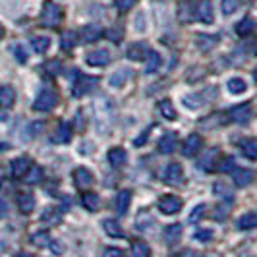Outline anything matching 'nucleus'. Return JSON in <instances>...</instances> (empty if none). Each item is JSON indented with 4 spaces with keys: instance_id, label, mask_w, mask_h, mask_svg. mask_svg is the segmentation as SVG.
I'll list each match as a JSON object with an SVG mask.
<instances>
[{
    "instance_id": "680f3d73",
    "label": "nucleus",
    "mask_w": 257,
    "mask_h": 257,
    "mask_svg": "<svg viewBox=\"0 0 257 257\" xmlns=\"http://www.w3.org/2000/svg\"><path fill=\"white\" fill-rule=\"evenodd\" d=\"M0 180H2V168H0Z\"/></svg>"
},
{
    "instance_id": "c756f323",
    "label": "nucleus",
    "mask_w": 257,
    "mask_h": 257,
    "mask_svg": "<svg viewBox=\"0 0 257 257\" xmlns=\"http://www.w3.org/2000/svg\"><path fill=\"white\" fill-rule=\"evenodd\" d=\"M213 192H215L217 197H220V199H228V201H230L232 195H234L232 188L230 186H226L224 182H217V184H215V188H213Z\"/></svg>"
},
{
    "instance_id": "cd10ccee",
    "label": "nucleus",
    "mask_w": 257,
    "mask_h": 257,
    "mask_svg": "<svg viewBox=\"0 0 257 257\" xmlns=\"http://www.w3.org/2000/svg\"><path fill=\"white\" fill-rule=\"evenodd\" d=\"M101 35H103V29H101L99 26H85L83 27V31H81V37H83V41H87V43L97 41Z\"/></svg>"
},
{
    "instance_id": "b1692460",
    "label": "nucleus",
    "mask_w": 257,
    "mask_h": 257,
    "mask_svg": "<svg viewBox=\"0 0 257 257\" xmlns=\"http://www.w3.org/2000/svg\"><path fill=\"white\" fill-rule=\"evenodd\" d=\"M18 207H20L22 213H31V211L35 209V199H33V195H31V193H22V195L18 197Z\"/></svg>"
},
{
    "instance_id": "37998d69",
    "label": "nucleus",
    "mask_w": 257,
    "mask_h": 257,
    "mask_svg": "<svg viewBox=\"0 0 257 257\" xmlns=\"http://www.w3.org/2000/svg\"><path fill=\"white\" fill-rule=\"evenodd\" d=\"M238 6H240V0H222V12L224 16H230L238 10Z\"/></svg>"
},
{
    "instance_id": "13d9d810",
    "label": "nucleus",
    "mask_w": 257,
    "mask_h": 257,
    "mask_svg": "<svg viewBox=\"0 0 257 257\" xmlns=\"http://www.w3.org/2000/svg\"><path fill=\"white\" fill-rule=\"evenodd\" d=\"M14 257H31L29 253H18V255H14Z\"/></svg>"
},
{
    "instance_id": "393cba45",
    "label": "nucleus",
    "mask_w": 257,
    "mask_h": 257,
    "mask_svg": "<svg viewBox=\"0 0 257 257\" xmlns=\"http://www.w3.org/2000/svg\"><path fill=\"white\" fill-rule=\"evenodd\" d=\"M83 207H85L87 211H99V209H101V197H99L97 193L87 192L83 195Z\"/></svg>"
},
{
    "instance_id": "052dcab7",
    "label": "nucleus",
    "mask_w": 257,
    "mask_h": 257,
    "mask_svg": "<svg viewBox=\"0 0 257 257\" xmlns=\"http://www.w3.org/2000/svg\"><path fill=\"white\" fill-rule=\"evenodd\" d=\"M2 35H4V29H2V27H0V39H2Z\"/></svg>"
},
{
    "instance_id": "dca6fc26",
    "label": "nucleus",
    "mask_w": 257,
    "mask_h": 257,
    "mask_svg": "<svg viewBox=\"0 0 257 257\" xmlns=\"http://www.w3.org/2000/svg\"><path fill=\"white\" fill-rule=\"evenodd\" d=\"M16 103V91L10 85H2L0 87V106L2 108H10Z\"/></svg>"
},
{
    "instance_id": "f03ea898",
    "label": "nucleus",
    "mask_w": 257,
    "mask_h": 257,
    "mask_svg": "<svg viewBox=\"0 0 257 257\" xmlns=\"http://www.w3.org/2000/svg\"><path fill=\"white\" fill-rule=\"evenodd\" d=\"M41 22H43V26H47V27H56L62 22V8H60L58 4L51 2V0L45 2L43 14H41Z\"/></svg>"
},
{
    "instance_id": "e2e57ef3",
    "label": "nucleus",
    "mask_w": 257,
    "mask_h": 257,
    "mask_svg": "<svg viewBox=\"0 0 257 257\" xmlns=\"http://www.w3.org/2000/svg\"><path fill=\"white\" fill-rule=\"evenodd\" d=\"M253 51H255V54H257V43H255V49H253Z\"/></svg>"
},
{
    "instance_id": "e433bc0d",
    "label": "nucleus",
    "mask_w": 257,
    "mask_h": 257,
    "mask_svg": "<svg viewBox=\"0 0 257 257\" xmlns=\"http://www.w3.org/2000/svg\"><path fill=\"white\" fill-rule=\"evenodd\" d=\"M159 110H161V114L165 116V118H168V120L176 118V110H174V106H172V103H170L168 99L159 103Z\"/></svg>"
},
{
    "instance_id": "8fccbe9b",
    "label": "nucleus",
    "mask_w": 257,
    "mask_h": 257,
    "mask_svg": "<svg viewBox=\"0 0 257 257\" xmlns=\"http://www.w3.org/2000/svg\"><path fill=\"white\" fill-rule=\"evenodd\" d=\"M14 52H16V56H18V62H22V64L27 62V51L22 45H16V47H14Z\"/></svg>"
},
{
    "instance_id": "7c9ffc66",
    "label": "nucleus",
    "mask_w": 257,
    "mask_h": 257,
    "mask_svg": "<svg viewBox=\"0 0 257 257\" xmlns=\"http://www.w3.org/2000/svg\"><path fill=\"white\" fill-rule=\"evenodd\" d=\"M253 29H255L253 20H251V18H244V20H242V22L236 26V33H238V35H242V37H247V35H249Z\"/></svg>"
},
{
    "instance_id": "6e6d98bb",
    "label": "nucleus",
    "mask_w": 257,
    "mask_h": 257,
    "mask_svg": "<svg viewBox=\"0 0 257 257\" xmlns=\"http://www.w3.org/2000/svg\"><path fill=\"white\" fill-rule=\"evenodd\" d=\"M147 134H149V130H145V132H143L142 136H140V138L136 140V145H138V147H140V145H143V143H145V138H147Z\"/></svg>"
},
{
    "instance_id": "c9c22d12",
    "label": "nucleus",
    "mask_w": 257,
    "mask_h": 257,
    "mask_svg": "<svg viewBox=\"0 0 257 257\" xmlns=\"http://www.w3.org/2000/svg\"><path fill=\"white\" fill-rule=\"evenodd\" d=\"M228 91H230L232 95H240V93H244L245 81L242 79V77H232L230 81H228Z\"/></svg>"
},
{
    "instance_id": "f8f14e48",
    "label": "nucleus",
    "mask_w": 257,
    "mask_h": 257,
    "mask_svg": "<svg viewBox=\"0 0 257 257\" xmlns=\"http://www.w3.org/2000/svg\"><path fill=\"white\" fill-rule=\"evenodd\" d=\"M72 138V124L70 122H60V126L56 128L54 136H52V142L54 143H68Z\"/></svg>"
},
{
    "instance_id": "de8ad7c7",
    "label": "nucleus",
    "mask_w": 257,
    "mask_h": 257,
    "mask_svg": "<svg viewBox=\"0 0 257 257\" xmlns=\"http://www.w3.org/2000/svg\"><path fill=\"white\" fill-rule=\"evenodd\" d=\"M217 168H219V172H230L232 168H234V159H232V157L222 159V161H220V165Z\"/></svg>"
},
{
    "instance_id": "4d7b16f0",
    "label": "nucleus",
    "mask_w": 257,
    "mask_h": 257,
    "mask_svg": "<svg viewBox=\"0 0 257 257\" xmlns=\"http://www.w3.org/2000/svg\"><path fill=\"white\" fill-rule=\"evenodd\" d=\"M51 245H52V251H54V253H62V251H64V249L60 247V244H51Z\"/></svg>"
},
{
    "instance_id": "09e8293b",
    "label": "nucleus",
    "mask_w": 257,
    "mask_h": 257,
    "mask_svg": "<svg viewBox=\"0 0 257 257\" xmlns=\"http://www.w3.org/2000/svg\"><path fill=\"white\" fill-rule=\"evenodd\" d=\"M106 37L110 39V41H120V39L124 37V31H122L120 27H110V29L106 31Z\"/></svg>"
},
{
    "instance_id": "c03bdc74",
    "label": "nucleus",
    "mask_w": 257,
    "mask_h": 257,
    "mask_svg": "<svg viewBox=\"0 0 257 257\" xmlns=\"http://www.w3.org/2000/svg\"><path fill=\"white\" fill-rule=\"evenodd\" d=\"M230 207H232V203H222V205L217 207V209H215V219L217 220L226 219V217H228V213H230Z\"/></svg>"
},
{
    "instance_id": "bb28decb",
    "label": "nucleus",
    "mask_w": 257,
    "mask_h": 257,
    "mask_svg": "<svg viewBox=\"0 0 257 257\" xmlns=\"http://www.w3.org/2000/svg\"><path fill=\"white\" fill-rule=\"evenodd\" d=\"M149 60H147V64H145V74L149 76V74H153V72H157L159 70V66L163 64V58H161V54L159 52H149V56H147Z\"/></svg>"
},
{
    "instance_id": "39448f33",
    "label": "nucleus",
    "mask_w": 257,
    "mask_h": 257,
    "mask_svg": "<svg viewBox=\"0 0 257 257\" xmlns=\"http://www.w3.org/2000/svg\"><path fill=\"white\" fill-rule=\"evenodd\" d=\"M163 180L167 182L168 186H180L184 182V170H182L180 165H176V163L168 165L163 172Z\"/></svg>"
},
{
    "instance_id": "a211bd4d",
    "label": "nucleus",
    "mask_w": 257,
    "mask_h": 257,
    "mask_svg": "<svg viewBox=\"0 0 257 257\" xmlns=\"http://www.w3.org/2000/svg\"><path fill=\"white\" fill-rule=\"evenodd\" d=\"M130 201H132V192L130 190H122V192L118 193V197H116V211H118V215H126Z\"/></svg>"
},
{
    "instance_id": "f704fd0d",
    "label": "nucleus",
    "mask_w": 257,
    "mask_h": 257,
    "mask_svg": "<svg viewBox=\"0 0 257 257\" xmlns=\"http://www.w3.org/2000/svg\"><path fill=\"white\" fill-rule=\"evenodd\" d=\"M31 45L35 52H47L49 51V45H51V39L45 37V35H37V37L31 39Z\"/></svg>"
},
{
    "instance_id": "f3484780",
    "label": "nucleus",
    "mask_w": 257,
    "mask_h": 257,
    "mask_svg": "<svg viewBox=\"0 0 257 257\" xmlns=\"http://www.w3.org/2000/svg\"><path fill=\"white\" fill-rule=\"evenodd\" d=\"M217 157H219V151H217V149H211V151H207V153L203 155L201 159H199V167H201V170L209 172V170L217 168V165H215Z\"/></svg>"
},
{
    "instance_id": "2f4dec72",
    "label": "nucleus",
    "mask_w": 257,
    "mask_h": 257,
    "mask_svg": "<svg viewBox=\"0 0 257 257\" xmlns=\"http://www.w3.org/2000/svg\"><path fill=\"white\" fill-rule=\"evenodd\" d=\"M182 236V226L180 224H170L167 230H165V238H167L168 244H176Z\"/></svg>"
},
{
    "instance_id": "7ed1b4c3",
    "label": "nucleus",
    "mask_w": 257,
    "mask_h": 257,
    "mask_svg": "<svg viewBox=\"0 0 257 257\" xmlns=\"http://www.w3.org/2000/svg\"><path fill=\"white\" fill-rule=\"evenodd\" d=\"M56 103H58V95L52 89H43L39 93L37 99H35L33 108L39 110V112H49V110H52L56 106Z\"/></svg>"
},
{
    "instance_id": "603ef678",
    "label": "nucleus",
    "mask_w": 257,
    "mask_h": 257,
    "mask_svg": "<svg viewBox=\"0 0 257 257\" xmlns=\"http://www.w3.org/2000/svg\"><path fill=\"white\" fill-rule=\"evenodd\" d=\"M106 257H122V249H116V247H108V249H106Z\"/></svg>"
},
{
    "instance_id": "864d4df0",
    "label": "nucleus",
    "mask_w": 257,
    "mask_h": 257,
    "mask_svg": "<svg viewBox=\"0 0 257 257\" xmlns=\"http://www.w3.org/2000/svg\"><path fill=\"white\" fill-rule=\"evenodd\" d=\"M31 130H33V134H39V132L45 130V124H43V122H33V124H31Z\"/></svg>"
},
{
    "instance_id": "49530a36",
    "label": "nucleus",
    "mask_w": 257,
    "mask_h": 257,
    "mask_svg": "<svg viewBox=\"0 0 257 257\" xmlns=\"http://www.w3.org/2000/svg\"><path fill=\"white\" fill-rule=\"evenodd\" d=\"M207 211V205H197L195 209L192 211V215H190V222H197V220H201L203 219V213Z\"/></svg>"
},
{
    "instance_id": "3c124183",
    "label": "nucleus",
    "mask_w": 257,
    "mask_h": 257,
    "mask_svg": "<svg viewBox=\"0 0 257 257\" xmlns=\"http://www.w3.org/2000/svg\"><path fill=\"white\" fill-rule=\"evenodd\" d=\"M138 0H116V6H118V10H122V12H128L130 8H134V4H136Z\"/></svg>"
},
{
    "instance_id": "58836bf2",
    "label": "nucleus",
    "mask_w": 257,
    "mask_h": 257,
    "mask_svg": "<svg viewBox=\"0 0 257 257\" xmlns=\"http://www.w3.org/2000/svg\"><path fill=\"white\" fill-rule=\"evenodd\" d=\"M203 103H205V99H203L201 95H188V97L184 99V104H186L188 108H192V110H195V108H201V106H203Z\"/></svg>"
},
{
    "instance_id": "9b49d317",
    "label": "nucleus",
    "mask_w": 257,
    "mask_h": 257,
    "mask_svg": "<svg viewBox=\"0 0 257 257\" xmlns=\"http://www.w3.org/2000/svg\"><path fill=\"white\" fill-rule=\"evenodd\" d=\"M149 47L145 43H134L128 49V58L130 60H136V62H143L147 56H149Z\"/></svg>"
},
{
    "instance_id": "0eeeda50",
    "label": "nucleus",
    "mask_w": 257,
    "mask_h": 257,
    "mask_svg": "<svg viewBox=\"0 0 257 257\" xmlns=\"http://www.w3.org/2000/svg\"><path fill=\"white\" fill-rule=\"evenodd\" d=\"M251 106L245 103V104H238V106H234L230 110V120L232 122H236V124H247L249 120H251Z\"/></svg>"
},
{
    "instance_id": "6e6552de",
    "label": "nucleus",
    "mask_w": 257,
    "mask_h": 257,
    "mask_svg": "<svg viewBox=\"0 0 257 257\" xmlns=\"http://www.w3.org/2000/svg\"><path fill=\"white\" fill-rule=\"evenodd\" d=\"M85 60H87V64L103 68V66H106L110 62V51L108 49H97V51L89 52Z\"/></svg>"
},
{
    "instance_id": "423d86ee",
    "label": "nucleus",
    "mask_w": 257,
    "mask_h": 257,
    "mask_svg": "<svg viewBox=\"0 0 257 257\" xmlns=\"http://www.w3.org/2000/svg\"><path fill=\"white\" fill-rule=\"evenodd\" d=\"M159 209H161L165 215H174V213H178L182 209L180 197H176V195H165V197H161Z\"/></svg>"
},
{
    "instance_id": "9d476101",
    "label": "nucleus",
    "mask_w": 257,
    "mask_h": 257,
    "mask_svg": "<svg viewBox=\"0 0 257 257\" xmlns=\"http://www.w3.org/2000/svg\"><path fill=\"white\" fill-rule=\"evenodd\" d=\"M203 147V140H201V136H197V134H192L186 143H184V147H182V153L186 155V157H193L195 153H199V149Z\"/></svg>"
},
{
    "instance_id": "c85d7f7f",
    "label": "nucleus",
    "mask_w": 257,
    "mask_h": 257,
    "mask_svg": "<svg viewBox=\"0 0 257 257\" xmlns=\"http://www.w3.org/2000/svg\"><path fill=\"white\" fill-rule=\"evenodd\" d=\"M60 45L64 51H72L77 45V33L76 31H64L62 33V39H60Z\"/></svg>"
},
{
    "instance_id": "72a5a7b5",
    "label": "nucleus",
    "mask_w": 257,
    "mask_h": 257,
    "mask_svg": "<svg viewBox=\"0 0 257 257\" xmlns=\"http://www.w3.org/2000/svg\"><path fill=\"white\" fill-rule=\"evenodd\" d=\"M242 153H244L247 159L257 161V142L255 140H245V142L242 143Z\"/></svg>"
},
{
    "instance_id": "a18cd8bd",
    "label": "nucleus",
    "mask_w": 257,
    "mask_h": 257,
    "mask_svg": "<svg viewBox=\"0 0 257 257\" xmlns=\"http://www.w3.org/2000/svg\"><path fill=\"white\" fill-rule=\"evenodd\" d=\"M193 238L195 240H199V242H209V240H213V230H209V228H201V230H197L193 234Z\"/></svg>"
},
{
    "instance_id": "ddd939ff",
    "label": "nucleus",
    "mask_w": 257,
    "mask_h": 257,
    "mask_svg": "<svg viewBox=\"0 0 257 257\" xmlns=\"http://www.w3.org/2000/svg\"><path fill=\"white\" fill-rule=\"evenodd\" d=\"M74 180H76V184H77V188H89L91 184L95 182V178H93V174H91L87 168H83V167H79L74 172Z\"/></svg>"
},
{
    "instance_id": "473e14b6",
    "label": "nucleus",
    "mask_w": 257,
    "mask_h": 257,
    "mask_svg": "<svg viewBox=\"0 0 257 257\" xmlns=\"http://www.w3.org/2000/svg\"><path fill=\"white\" fill-rule=\"evenodd\" d=\"M132 257H151V249L145 242H134L132 244Z\"/></svg>"
},
{
    "instance_id": "6ab92c4d",
    "label": "nucleus",
    "mask_w": 257,
    "mask_h": 257,
    "mask_svg": "<svg viewBox=\"0 0 257 257\" xmlns=\"http://www.w3.org/2000/svg\"><path fill=\"white\" fill-rule=\"evenodd\" d=\"M108 161H110V165L112 167H122V165H126V161H128V155L124 149H120V147H114V149H110L108 151Z\"/></svg>"
},
{
    "instance_id": "ea45409f",
    "label": "nucleus",
    "mask_w": 257,
    "mask_h": 257,
    "mask_svg": "<svg viewBox=\"0 0 257 257\" xmlns=\"http://www.w3.org/2000/svg\"><path fill=\"white\" fill-rule=\"evenodd\" d=\"M43 180V170L39 167H31L29 168V172L26 174V182L27 184H39V182Z\"/></svg>"
},
{
    "instance_id": "a19ab883",
    "label": "nucleus",
    "mask_w": 257,
    "mask_h": 257,
    "mask_svg": "<svg viewBox=\"0 0 257 257\" xmlns=\"http://www.w3.org/2000/svg\"><path fill=\"white\" fill-rule=\"evenodd\" d=\"M31 242L35 245H39V247H45V245H51V236L47 232H37V234H33Z\"/></svg>"
},
{
    "instance_id": "79ce46f5",
    "label": "nucleus",
    "mask_w": 257,
    "mask_h": 257,
    "mask_svg": "<svg viewBox=\"0 0 257 257\" xmlns=\"http://www.w3.org/2000/svg\"><path fill=\"white\" fill-rule=\"evenodd\" d=\"M45 72H47L49 76H58V74L62 72V64H60L58 60H49V62L45 64Z\"/></svg>"
},
{
    "instance_id": "a878e982",
    "label": "nucleus",
    "mask_w": 257,
    "mask_h": 257,
    "mask_svg": "<svg viewBox=\"0 0 257 257\" xmlns=\"http://www.w3.org/2000/svg\"><path fill=\"white\" fill-rule=\"evenodd\" d=\"M234 180L238 186H249L253 182V172L247 170V168H240V170L234 172Z\"/></svg>"
},
{
    "instance_id": "f257e3e1",
    "label": "nucleus",
    "mask_w": 257,
    "mask_h": 257,
    "mask_svg": "<svg viewBox=\"0 0 257 257\" xmlns=\"http://www.w3.org/2000/svg\"><path fill=\"white\" fill-rule=\"evenodd\" d=\"M95 120H97V130L101 134H108L112 124H114V106L106 97H99L95 103Z\"/></svg>"
},
{
    "instance_id": "4c0bfd02",
    "label": "nucleus",
    "mask_w": 257,
    "mask_h": 257,
    "mask_svg": "<svg viewBox=\"0 0 257 257\" xmlns=\"http://www.w3.org/2000/svg\"><path fill=\"white\" fill-rule=\"evenodd\" d=\"M197 41V45H199V49L201 51H209V49H213L215 45H217V37H209V35H199V37L195 39Z\"/></svg>"
},
{
    "instance_id": "412c9836",
    "label": "nucleus",
    "mask_w": 257,
    "mask_h": 257,
    "mask_svg": "<svg viewBox=\"0 0 257 257\" xmlns=\"http://www.w3.org/2000/svg\"><path fill=\"white\" fill-rule=\"evenodd\" d=\"M103 228L110 238H124V230H122V226L118 224V220L106 219L103 222Z\"/></svg>"
},
{
    "instance_id": "4be33fe9",
    "label": "nucleus",
    "mask_w": 257,
    "mask_h": 257,
    "mask_svg": "<svg viewBox=\"0 0 257 257\" xmlns=\"http://www.w3.org/2000/svg\"><path fill=\"white\" fill-rule=\"evenodd\" d=\"M174 149H176V138H174L172 134L163 136L161 142H159V151L165 155H170V153H174Z\"/></svg>"
},
{
    "instance_id": "1a4fd4ad",
    "label": "nucleus",
    "mask_w": 257,
    "mask_h": 257,
    "mask_svg": "<svg viewBox=\"0 0 257 257\" xmlns=\"http://www.w3.org/2000/svg\"><path fill=\"white\" fill-rule=\"evenodd\" d=\"M31 168V161L27 157H20V159H14L12 165H10V172H12L14 178H24Z\"/></svg>"
},
{
    "instance_id": "4468645a",
    "label": "nucleus",
    "mask_w": 257,
    "mask_h": 257,
    "mask_svg": "<svg viewBox=\"0 0 257 257\" xmlns=\"http://www.w3.org/2000/svg\"><path fill=\"white\" fill-rule=\"evenodd\" d=\"M130 77H132V70H128V68H120V70H116L114 74L110 76L108 83H110L112 87H124Z\"/></svg>"
},
{
    "instance_id": "aec40b11",
    "label": "nucleus",
    "mask_w": 257,
    "mask_h": 257,
    "mask_svg": "<svg viewBox=\"0 0 257 257\" xmlns=\"http://www.w3.org/2000/svg\"><path fill=\"white\" fill-rule=\"evenodd\" d=\"M238 228H240V230L257 228V211H249V213L242 215V219L238 220Z\"/></svg>"
},
{
    "instance_id": "5fc2aeb1",
    "label": "nucleus",
    "mask_w": 257,
    "mask_h": 257,
    "mask_svg": "<svg viewBox=\"0 0 257 257\" xmlns=\"http://www.w3.org/2000/svg\"><path fill=\"white\" fill-rule=\"evenodd\" d=\"M6 213H8V205H6V201H4V199H0V219H2Z\"/></svg>"
},
{
    "instance_id": "2eb2a0df",
    "label": "nucleus",
    "mask_w": 257,
    "mask_h": 257,
    "mask_svg": "<svg viewBox=\"0 0 257 257\" xmlns=\"http://www.w3.org/2000/svg\"><path fill=\"white\" fill-rule=\"evenodd\" d=\"M197 18L203 22V24H213V6H211V2L209 0H201L199 4H197Z\"/></svg>"
},
{
    "instance_id": "bf43d9fd",
    "label": "nucleus",
    "mask_w": 257,
    "mask_h": 257,
    "mask_svg": "<svg viewBox=\"0 0 257 257\" xmlns=\"http://www.w3.org/2000/svg\"><path fill=\"white\" fill-rule=\"evenodd\" d=\"M253 79H255V81H257V68H255V70H253Z\"/></svg>"
},
{
    "instance_id": "20e7f679",
    "label": "nucleus",
    "mask_w": 257,
    "mask_h": 257,
    "mask_svg": "<svg viewBox=\"0 0 257 257\" xmlns=\"http://www.w3.org/2000/svg\"><path fill=\"white\" fill-rule=\"evenodd\" d=\"M97 83H99V79H97V77L79 76L76 79V83H74V87H72V93H74V97H83L87 91L95 89V87H97Z\"/></svg>"
},
{
    "instance_id": "5701e85b",
    "label": "nucleus",
    "mask_w": 257,
    "mask_h": 257,
    "mask_svg": "<svg viewBox=\"0 0 257 257\" xmlns=\"http://www.w3.org/2000/svg\"><path fill=\"white\" fill-rule=\"evenodd\" d=\"M136 226H138V230H142V232H147L149 228H153L155 219L151 217V213L142 211V213L138 215V219H136Z\"/></svg>"
}]
</instances>
